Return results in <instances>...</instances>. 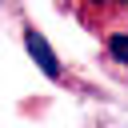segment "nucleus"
I'll return each mask as SVG.
<instances>
[{
  "mask_svg": "<svg viewBox=\"0 0 128 128\" xmlns=\"http://www.w3.org/2000/svg\"><path fill=\"white\" fill-rule=\"evenodd\" d=\"M24 44H28V56L40 64V72H44L48 80H60V60H56V52L48 48V40H44L36 28H24Z\"/></svg>",
  "mask_w": 128,
  "mask_h": 128,
  "instance_id": "nucleus-1",
  "label": "nucleus"
},
{
  "mask_svg": "<svg viewBox=\"0 0 128 128\" xmlns=\"http://www.w3.org/2000/svg\"><path fill=\"white\" fill-rule=\"evenodd\" d=\"M108 56L128 68V32H112V36H108Z\"/></svg>",
  "mask_w": 128,
  "mask_h": 128,
  "instance_id": "nucleus-2",
  "label": "nucleus"
},
{
  "mask_svg": "<svg viewBox=\"0 0 128 128\" xmlns=\"http://www.w3.org/2000/svg\"><path fill=\"white\" fill-rule=\"evenodd\" d=\"M92 4H112V0H92Z\"/></svg>",
  "mask_w": 128,
  "mask_h": 128,
  "instance_id": "nucleus-3",
  "label": "nucleus"
},
{
  "mask_svg": "<svg viewBox=\"0 0 128 128\" xmlns=\"http://www.w3.org/2000/svg\"><path fill=\"white\" fill-rule=\"evenodd\" d=\"M124 8H128V0H124Z\"/></svg>",
  "mask_w": 128,
  "mask_h": 128,
  "instance_id": "nucleus-4",
  "label": "nucleus"
}]
</instances>
